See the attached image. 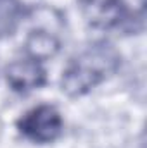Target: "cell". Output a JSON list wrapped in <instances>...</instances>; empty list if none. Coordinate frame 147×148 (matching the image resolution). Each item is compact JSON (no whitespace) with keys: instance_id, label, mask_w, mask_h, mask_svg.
Instances as JSON below:
<instances>
[{"instance_id":"cell-1","label":"cell","mask_w":147,"mask_h":148,"mask_svg":"<svg viewBox=\"0 0 147 148\" xmlns=\"http://www.w3.org/2000/svg\"><path fill=\"white\" fill-rule=\"evenodd\" d=\"M121 57L109 43H94L74 55L66 66L61 86L69 97H81L119 69Z\"/></svg>"},{"instance_id":"cell-6","label":"cell","mask_w":147,"mask_h":148,"mask_svg":"<svg viewBox=\"0 0 147 148\" xmlns=\"http://www.w3.org/2000/svg\"><path fill=\"white\" fill-rule=\"evenodd\" d=\"M23 19V5L19 0H0V38L12 35Z\"/></svg>"},{"instance_id":"cell-2","label":"cell","mask_w":147,"mask_h":148,"mask_svg":"<svg viewBox=\"0 0 147 148\" xmlns=\"http://www.w3.org/2000/svg\"><path fill=\"white\" fill-rule=\"evenodd\" d=\"M17 127L21 134L35 143L45 145L55 141L62 133V117L52 105H38L28 110L19 121Z\"/></svg>"},{"instance_id":"cell-4","label":"cell","mask_w":147,"mask_h":148,"mask_svg":"<svg viewBox=\"0 0 147 148\" xmlns=\"http://www.w3.org/2000/svg\"><path fill=\"white\" fill-rule=\"evenodd\" d=\"M5 77L9 86L17 93H28V91L38 90L47 81V74L42 64L30 57L24 60H14L12 64H9L5 71Z\"/></svg>"},{"instance_id":"cell-5","label":"cell","mask_w":147,"mask_h":148,"mask_svg":"<svg viewBox=\"0 0 147 148\" xmlns=\"http://www.w3.org/2000/svg\"><path fill=\"white\" fill-rule=\"evenodd\" d=\"M59 50V41L52 35H47V33H31L28 41H26V52L30 55V59L38 60L40 59H47V57H52L55 52Z\"/></svg>"},{"instance_id":"cell-3","label":"cell","mask_w":147,"mask_h":148,"mask_svg":"<svg viewBox=\"0 0 147 148\" xmlns=\"http://www.w3.org/2000/svg\"><path fill=\"white\" fill-rule=\"evenodd\" d=\"M85 19L102 29L119 28L128 17V9L123 0H78Z\"/></svg>"}]
</instances>
